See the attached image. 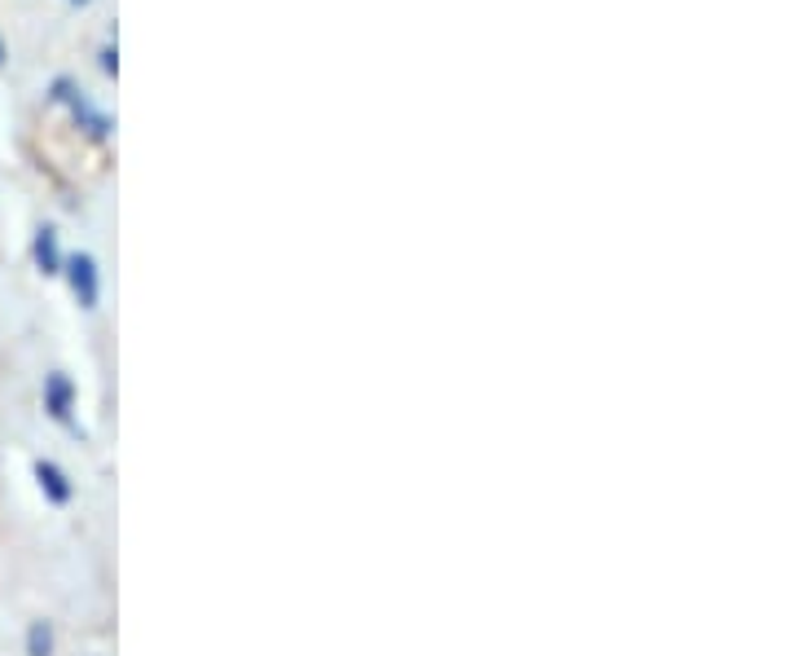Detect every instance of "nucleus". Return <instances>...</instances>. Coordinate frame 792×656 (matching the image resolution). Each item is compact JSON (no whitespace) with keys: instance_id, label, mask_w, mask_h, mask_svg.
<instances>
[{"instance_id":"nucleus-1","label":"nucleus","mask_w":792,"mask_h":656,"mask_svg":"<svg viewBox=\"0 0 792 656\" xmlns=\"http://www.w3.org/2000/svg\"><path fill=\"white\" fill-rule=\"evenodd\" d=\"M67 269H71V286H76L80 304L93 308L98 304V264H93V256H71Z\"/></svg>"},{"instance_id":"nucleus-2","label":"nucleus","mask_w":792,"mask_h":656,"mask_svg":"<svg viewBox=\"0 0 792 656\" xmlns=\"http://www.w3.org/2000/svg\"><path fill=\"white\" fill-rule=\"evenodd\" d=\"M36 476H41V485L49 489V498H54V502H67V498H71V485H67V476H63L54 463H41V467H36Z\"/></svg>"},{"instance_id":"nucleus-3","label":"nucleus","mask_w":792,"mask_h":656,"mask_svg":"<svg viewBox=\"0 0 792 656\" xmlns=\"http://www.w3.org/2000/svg\"><path fill=\"white\" fill-rule=\"evenodd\" d=\"M36 260H41L45 273H58V234H54V229H41V238H36Z\"/></svg>"},{"instance_id":"nucleus-4","label":"nucleus","mask_w":792,"mask_h":656,"mask_svg":"<svg viewBox=\"0 0 792 656\" xmlns=\"http://www.w3.org/2000/svg\"><path fill=\"white\" fill-rule=\"evenodd\" d=\"M67 397H71L67 380H63V375H54V380H49V406H54V415H58V419H67Z\"/></svg>"},{"instance_id":"nucleus-5","label":"nucleus","mask_w":792,"mask_h":656,"mask_svg":"<svg viewBox=\"0 0 792 656\" xmlns=\"http://www.w3.org/2000/svg\"><path fill=\"white\" fill-rule=\"evenodd\" d=\"M49 647H54L49 630H45V625H36V630H32V656H49Z\"/></svg>"}]
</instances>
